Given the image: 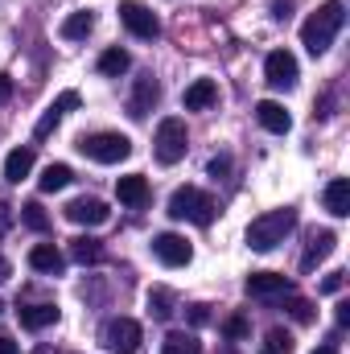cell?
I'll list each match as a JSON object with an SVG mask.
<instances>
[{"label":"cell","instance_id":"obj_24","mask_svg":"<svg viewBox=\"0 0 350 354\" xmlns=\"http://www.w3.org/2000/svg\"><path fill=\"white\" fill-rule=\"evenodd\" d=\"M128 66H132V58H128V50H120V46H111V50L99 54V75H107V79H120Z\"/></svg>","mask_w":350,"mask_h":354},{"label":"cell","instance_id":"obj_32","mask_svg":"<svg viewBox=\"0 0 350 354\" xmlns=\"http://www.w3.org/2000/svg\"><path fill=\"white\" fill-rule=\"evenodd\" d=\"M185 317H190V326H206L210 322V305H190Z\"/></svg>","mask_w":350,"mask_h":354},{"label":"cell","instance_id":"obj_30","mask_svg":"<svg viewBox=\"0 0 350 354\" xmlns=\"http://www.w3.org/2000/svg\"><path fill=\"white\" fill-rule=\"evenodd\" d=\"M223 334H227L231 342H239V338H248V334H252V322H248L243 313H231V317L223 322Z\"/></svg>","mask_w":350,"mask_h":354},{"label":"cell","instance_id":"obj_38","mask_svg":"<svg viewBox=\"0 0 350 354\" xmlns=\"http://www.w3.org/2000/svg\"><path fill=\"white\" fill-rule=\"evenodd\" d=\"M8 95H12V79H8V75H0V103H4Z\"/></svg>","mask_w":350,"mask_h":354},{"label":"cell","instance_id":"obj_35","mask_svg":"<svg viewBox=\"0 0 350 354\" xmlns=\"http://www.w3.org/2000/svg\"><path fill=\"white\" fill-rule=\"evenodd\" d=\"M288 8H293L288 0H276V4H272V17H276V21H284V17H288Z\"/></svg>","mask_w":350,"mask_h":354},{"label":"cell","instance_id":"obj_2","mask_svg":"<svg viewBox=\"0 0 350 354\" xmlns=\"http://www.w3.org/2000/svg\"><path fill=\"white\" fill-rule=\"evenodd\" d=\"M293 231H297V210H293V206L264 210L260 218H252V227H248V248H252V252H272V248H280Z\"/></svg>","mask_w":350,"mask_h":354},{"label":"cell","instance_id":"obj_28","mask_svg":"<svg viewBox=\"0 0 350 354\" xmlns=\"http://www.w3.org/2000/svg\"><path fill=\"white\" fill-rule=\"evenodd\" d=\"M297 346H293V334L288 330H268L264 334V346H260V354H293Z\"/></svg>","mask_w":350,"mask_h":354},{"label":"cell","instance_id":"obj_7","mask_svg":"<svg viewBox=\"0 0 350 354\" xmlns=\"http://www.w3.org/2000/svg\"><path fill=\"white\" fill-rule=\"evenodd\" d=\"M140 322H132V317H111L107 326H103V346L111 354H136L140 351Z\"/></svg>","mask_w":350,"mask_h":354},{"label":"cell","instance_id":"obj_13","mask_svg":"<svg viewBox=\"0 0 350 354\" xmlns=\"http://www.w3.org/2000/svg\"><path fill=\"white\" fill-rule=\"evenodd\" d=\"M334 243H338V235H334L330 227L309 231V243H305V256H301V272H313V268H317L326 256H330V252H334Z\"/></svg>","mask_w":350,"mask_h":354},{"label":"cell","instance_id":"obj_6","mask_svg":"<svg viewBox=\"0 0 350 354\" xmlns=\"http://www.w3.org/2000/svg\"><path fill=\"white\" fill-rule=\"evenodd\" d=\"M120 21H124V29H128L132 37H140V41L161 37V21H157V12H153L149 4H140V0H124V4H120Z\"/></svg>","mask_w":350,"mask_h":354},{"label":"cell","instance_id":"obj_15","mask_svg":"<svg viewBox=\"0 0 350 354\" xmlns=\"http://www.w3.org/2000/svg\"><path fill=\"white\" fill-rule=\"evenodd\" d=\"M219 103V87H214V79H194L185 95H181V107L185 111H206V107H214Z\"/></svg>","mask_w":350,"mask_h":354},{"label":"cell","instance_id":"obj_22","mask_svg":"<svg viewBox=\"0 0 350 354\" xmlns=\"http://www.w3.org/2000/svg\"><path fill=\"white\" fill-rule=\"evenodd\" d=\"M91 29H95V12H91V8H79V12H71V17L62 21V37H66V41H83Z\"/></svg>","mask_w":350,"mask_h":354},{"label":"cell","instance_id":"obj_5","mask_svg":"<svg viewBox=\"0 0 350 354\" xmlns=\"http://www.w3.org/2000/svg\"><path fill=\"white\" fill-rule=\"evenodd\" d=\"M185 149H190L185 124H181L177 115H165V120L157 124V140H153V153H157V161H161V165H177V161L185 157Z\"/></svg>","mask_w":350,"mask_h":354},{"label":"cell","instance_id":"obj_27","mask_svg":"<svg viewBox=\"0 0 350 354\" xmlns=\"http://www.w3.org/2000/svg\"><path fill=\"white\" fill-rule=\"evenodd\" d=\"M149 313H153L157 322H169V317H174V292H169V288H153V292H149Z\"/></svg>","mask_w":350,"mask_h":354},{"label":"cell","instance_id":"obj_20","mask_svg":"<svg viewBox=\"0 0 350 354\" xmlns=\"http://www.w3.org/2000/svg\"><path fill=\"white\" fill-rule=\"evenodd\" d=\"M322 202H326V210H330L334 218H347V214H350V181H347V177H334V181L326 185Z\"/></svg>","mask_w":350,"mask_h":354},{"label":"cell","instance_id":"obj_10","mask_svg":"<svg viewBox=\"0 0 350 354\" xmlns=\"http://www.w3.org/2000/svg\"><path fill=\"white\" fill-rule=\"evenodd\" d=\"M75 107H79V91H62V95L42 111V120H37V128H33V140H46V136L62 124V115H66V111H75Z\"/></svg>","mask_w":350,"mask_h":354},{"label":"cell","instance_id":"obj_31","mask_svg":"<svg viewBox=\"0 0 350 354\" xmlns=\"http://www.w3.org/2000/svg\"><path fill=\"white\" fill-rule=\"evenodd\" d=\"M288 309H293V317H297V322H313V305H309L305 297H293V301H288Z\"/></svg>","mask_w":350,"mask_h":354},{"label":"cell","instance_id":"obj_40","mask_svg":"<svg viewBox=\"0 0 350 354\" xmlns=\"http://www.w3.org/2000/svg\"><path fill=\"white\" fill-rule=\"evenodd\" d=\"M313 354H338V346H317Z\"/></svg>","mask_w":350,"mask_h":354},{"label":"cell","instance_id":"obj_41","mask_svg":"<svg viewBox=\"0 0 350 354\" xmlns=\"http://www.w3.org/2000/svg\"><path fill=\"white\" fill-rule=\"evenodd\" d=\"M219 354H239V351H235V346H223V351H219Z\"/></svg>","mask_w":350,"mask_h":354},{"label":"cell","instance_id":"obj_39","mask_svg":"<svg viewBox=\"0 0 350 354\" xmlns=\"http://www.w3.org/2000/svg\"><path fill=\"white\" fill-rule=\"evenodd\" d=\"M8 272H12V268H8V260H0V284L8 280Z\"/></svg>","mask_w":350,"mask_h":354},{"label":"cell","instance_id":"obj_16","mask_svg":"<svg viewBox=\"0 0 350 354\" xmlns=\"http://www.w3.org/2000/svg\"><path fill=\"white\" fill-rule=\"evenodd\" d=\"M17 317H21V326H25V330H46V326H54V322H58V305H54V301L21 305V309H17Z\"/></svg>","mask_w":350,"mask_h":354},{"label":"cell","instance_id":"obj_4","mask_svg":"<svg viewBox=\"0 0 350 354\" xmlns=\"http://www.w3.org/2000/svg\"><path fill=\"white\" fill-rule=\"evenodd\" d=\"M79 153L95 165H120L132 157V140L124 132H91V136H79Z\"/></svg>","mask_w":350,"mask_h":354},{"label":"cell","instance_id":"obj_33","mask_svg":"<svg viewBox=\"0 0 350 354\" xmlns=\"http://www.w3.org/2000/svg\"><path fill=\"white\" fill-rule=\"evenodd\" d=\"M342 284H347V272H330L326 284H322V292H342Z\"/></svg>","mask_w":350,"mask_h":354},{"label":"cell","instance_id":"obj_34","mask_svg":"<svg viewBox=\"0 0 350 354\" xmlns=\"http://www.w3.org/2000/svg\"><path fill=\"white\" fill-rule=\"evenodd\" d=\"M227 169H231V161H227V157H214V161H210V177H223Z\"/></svg>","mask_w":350,"mask_h":354},{"label":"cell","instance_id":"obj_26","mask_svg":"<svg viewBox=\"0 0 350 354\" xmlns=\"http://www.w3.org/2000/svg\"><path fill=\"white\" fill-rule=\"evenodd\" d=\"M161 354H202V346H198V338H194V334H181V330H174V334H165Z\"/></svg>","mask_w":350,"mask_h":354},{"label":"cell","instance_id":"obj_36","mask_svg":"<svg viewBox=\"0 0 350 354\" xmlns=\"http://www.w3.org/2000/svg\"><path fill=\"white\" fill-rule=\"evenodd\" d=\"M8 227H12V210H8V206H4V202H0V235H4V231H8Z\"/></svg>","mask_w":350,"mask_h":354},{"label":"cell","instance_id":"obj_8","mask_svg":"<svg viewBox=\"0 0 350 354\" xmlns=\"http://www.w3.org/2000/svg\"><path fill=\"white\" fill-rule=\"evenodd\" d=\"M264 79H268L276 91H288V87H297L301 66H297V58H293L288 50H272V54L264 58Z\"/></svg>","mask_w":350,"mask_h":354},{"label":"cell","instance_id":"obj_1","mask_svg":"<svg viewBox=\"0 0 350 354\" xmlns=\"http://www.w3.org/2000/svg\"><path fill=\"white\" fill-rule=\"evenodd\" d=\"M342 21H347V8H342V0H326L317 12H309V21L301 25V46L317 58V54H326L330 46H334V37H338V29H342Z\"/></svg>","mask_w":350,"mask_h":354},{"label":"cell","instance_id":"obj_11","mask_svg":"<svg viewBox=\"0 0 350 354\" xmlns=\"http://www.w3.org/2000/svg\"><path fill=\"white\" fill-rule=\"evenodd\" d=\"M66 218L79 223V227H103V223L111 218V210H107V202H99V198H75V202L66 206Z\"/></svg>","mask_w":350,"mask_h":354},{"label":"cell","instance_id":"obj_17","mask_svg":"<svg viewBox=\"0 0 350 354\" xmlns=\"http://www.w3.org/2000/svg\"><path fill=\"white\" fill-rule=\"evenodd\" d=\"M293 284H288V276L284 272H252L248 276V292L252 297H280V292H288Z\"/></svg>","mask_w":350,"mask_h":354},{"label":"cell","instance_id":"obj_19","mask_svg":"<svg viewBox=\"0 0 350 354\" xmlns=\"http://www.w3.org/2000/svg\"><path fill=\"white\" fill-rule=\"evenodd\" d=\"M116 198L124 202V206H145L149 202V177L145 174H128L116 181Z\"/></svg>","mask_w":350,"mask_h":354},{"label":"cell","instance_id":"obj_23","mask_svg":"<svg viewBox=\"0 0 350 354\" xmlns=\"http://www.w3.org/2000/svg\"><path fill=\"white\" fill-rule=\"evenodd\" d=\"M71 260L75 264H99L103 260V243L99 239H91V235H79V239H71Z\"/></svg>","mask_w":350,"mask_h":354},{"label":"cell","instance_id":"obj_25","mask_svg":"<svg viewBox=\"0 0 350 354\" xmlns=\"http://www.w3.org/2000/svg\"><path fill=\"white\" fill-rule=\"evenodd\" d=\"M71 165H62V161H58V165H46V174L37 177V185H42V194H58V189H66V185H71Z\"/></svg>","mask_w":350,"mask_h":354},{"label":"cell","instance_id":"obj_21","mask_svg":"<svg viewBox=\"0 0 350 354\" xmlns=\"http://www.w3.org/2000/svg\"><path fill=\"white\" fill-rule=\"evenodd\" d=\"M33 169V145H25V149H12L8 157H4V177L8 181H25Z\"/></svg>","mask_w":350,"mask_h":354},{"label":"cell","instance_id":"obj_9","mask_svg":"<svg viewBox=\"0 0 350 354\" xmlns=\"http://www.w3.org/2000/svg\"><path fill=\"white\" fill-rule=\"evenodd\" d=\"M153 256H157L165 268H185L190 260H194V248H190L181 235L165 231V235H157V239H153Z\"/></svg>","mask_w":350,"mask_h":354},{"label":"cell","instance_id":"obj_3","mask_svg":"<svg viewBox=\"0 0 350 354\" xmlns=\"http://www.w3.org/2000/svg\"><path fill=\"white\" fill-rule=\"evenodd\" d=\"M169 214L194 223V227H210L214 214H219V202L206 189H198V185H181V189H174V198H169Z\"/></svg>","mask_w":350,"mask_h":354},{"label":"cell","instance_id":"obj_37","mask_svg":"<svg viewBox=\"0 0 350 354\" xmlns=\"http://www.w3.org/2000/svg\"><path fill=\"white\" fill-rule=\"evenodd\" d=\"M0 354H21V346H17L12 338H4V334H0Z\"/></svg>","mask_w":350,"mask_h":354},{"label":"cell","instance_id":"obj_12","mask_svg":"<svg viewBox=\"0 0 350 354\" xmlns=\"http://www.w3.org/2000/svg\"><path fill=\"white\" fill-rule=\"evenodd\" d=\"M157 99H161L157 79H153V75H140V79H136V91H132V99H128V115H132V120H145V115L157 107Z\"/></svg>","mask_w":350,"mask_h":354},{"label":"cell","instance_id":"obj_18","mask_svg":"<svg viewBox=\"0 0 350 354\" xmlns=\"http://www.w3.org/2000/svg\"><path fill=\"white\" fill-rule=\"evenodd\" d=\"M29 268L42 272V276H58V272L66 268V256H62L54 243H37V248L29 252Z\"/></svg>","mask_w":350,"mask_h":354},{"label":"cell","instance_id":"obj_14","mask_svg":"<svg viewBox=\"0 0 350 354\" xmlns=\"http://www.w3.org/2000/svg\"><path fill=\"white\" fill-rule=\"evenodd\" d=\"M256 120H260V128L276 132V136H284V132L293 128V115H288L284 103H276V99H260V103H256Z\"/></svg>","mask_w":350,"mask_h":354},{"label":"cell","instance_id":"obj_29","mask_svg":"<svg viewBox=\"0 0 350 354\" xmlns=\"http://www.w3.org/2000/svg\"><path fill=\"white\" fill-rule=\"evenodd\" d=\"M21 223H25L29 231H37V235L50 231V214L42 210V202H25V206H21Z\"/></svg>","mask_w":350,"mask_h":354}]
</instances>
